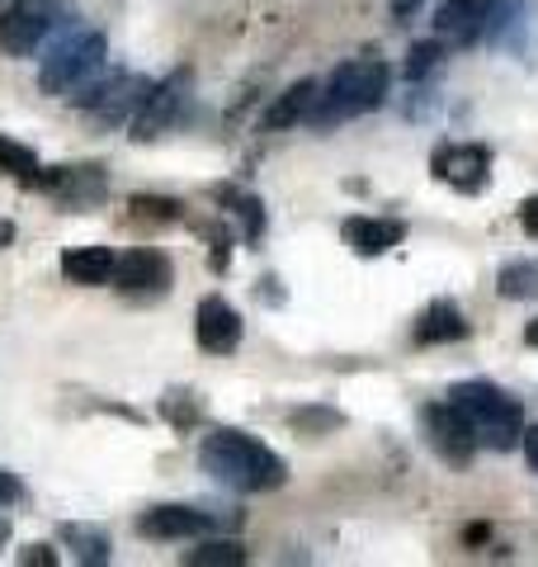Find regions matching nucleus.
Masks as SVG:
<instances>
[{
	"mask_svg": "<svg viewBox=\"0 0 538 567\" xmlns=\"http://www.w3.org/2000/svg\"><path fill=\"white\" fill-rule=\"evenodd\" d=\"M199 468L231 492H275L289 483V464H283L265 440L241 435V431H231V425H218V431L204 435Z\"/></svg>",
	"mask_w": 538,
	"mask_h": 567,
	"instance_id": "1",
	"label": "nucleus"
},
{
	"mask_svg": "<svg viewBox=\"0 0 538 567\" xmlns=\"http://www.w3.org/2000/svg\"><path fill=\"white\" fill-rule=\"evenodd\" d=\"M387 91H392V66L387 62H379V58L345 62V66H335L331 81L317 91L308 123L312 128H335V123H345V118L373 114L387 100Z\"/></svg>",
	"mask_w": 538,
	"mask_h": 567,
	"instance_id": "2",
	"label": "nucleus"
},
{
	"mask_svg": "<svg viewBox=\"0 0 538 567\" xmlns=\"http://www.w3.org/2000/svg\"><path fill=\"white\" fill-rule=\"evenodd\" d=\"M448 402L468 416L477 445H487V450H510V445H519V435H525V406L487 379L454 383L448 388Z\"/></svg>",
	"mask_w": 538,
	"mask_h": 567,
	"instance_id": "3",
	"label": "nucleus"
},
{
	"mask_svg": "<svg viewBox=\"0 0 538 567\" xmlns=\"http://www.w3.org/2000/svg\"><path fill=\"white\" fill-rule=\"evenodd\" d=\"M104 52H110V39H104L100 29L66 33V39L52 43V52L43 58L39 91L43 95H71L76 85H90V76L104 66Z\"/></svg>",
	"mask_w": 538,
	"mask_h": 567,
	"instance_id": "4",
	"label": "nucleus"
},
{
	"mask_svg": "<svg viewBox=\"0 0 538 567\" xmlns=\"http://www.w3.org/2000/svg\"><path fill=\"white\" fill-rule=\"evenodd\" d=\"M66 24H71V10L62 0H14V6L0 14V52L29 58V52H39L52 33Z\"/></svg>",
	"mask_w": 538,
	"mask_h": 567,
	"instance_id": "5",
	"label": "nucleus"
},
{
	"mask_svg": "<svg viewBox=\"0 0 538 567\" xmlns=\"http://www.w3.org/2000/svg\"><path fill=\"white\" fill-rule=\"evenodd\" d=\"M189 100H194V71L179 66V71H170V76L161 81V85H152L147 100L137 104V114L128 118V123H133V137H137V142H152V137H161V133L179 128V123H185V114H189Z\"/></svg>",
	"mask_w": 538,
	"mask_h": 567,
	"instance_id": "6",
	"label": "nucleus"
},
{
	"mask_svg": "<svg viewBox=\"0 0 538 567\" xmlns=\"http://www.w3.org/2000/svg\"><path fill=\"white\" fill-rule=\"evenodd\" d=\"M147 91H152L147 76L114 71V76H104L100 85H85V95H76V104L100 123V128H118V123H128L137 114V104L147 100Z\"/></svg>",
	"mask_w": 538,
	"mask_h": 567,
	"instance_id": "7",
	"label": "nucleus"
},
{
	"mask_svg": "<svg viewBox=\"0 0 538 567\" xmlns=\"http://www.w3.org/2000/svg\"><path fill=\"white\" fill-rule=\"evenodd\" d=\"M430 175L458 194H482L492 185V152L482 142H444L430 156Z\"/></svg>",
	"mask_w": 538,
	"mask_h": 567,
	"instance_id": "8",
	"label": "nucleus"
},
{
	"mask_svg": "<svg viewBox=\"0 0 538 567\" xmlns=\"http://www.w3.org/2000/svg\"><path fill=\"white\" fill-rule=\"evenodd\" d=\"M114 289L123 298H137V303H147V298H161L175 284V265L170 256L152 251V246H133L128 256L114 260Z\"/></svg>",
	"mask_w": 538,
	"mask_h": 567,
	"instance_id": "9",
	"label": "nucleus"
},
{
	"mask_svg": "<svg viewBox=\"0 0 538 567\" xmlns=\"http://www.w3.org/2000/svg\"><path fill=\"white\" fill-rule=\"evenodd\" d=\"M425 440H430V450H435L444 464H454V468H468L473 464V454H477V435H473V425L468 416L458 412L454 402H430L425 412Z\"/></svg>",
	"mask_w": 538,
	"mask_h": 567,
	"instance_id": "10",
	"label": "nucleus"
},
{
	"mask_svg": "<svg viewBox=\"0 0 538 567\" xmlns=\"http://www.w3.org/2000/svg\"><path fill=\"white\" fill-rule=\"evenodd\" d=\"M39 189L66 213H85V208L104 204V194H110V171L104 166H52V171H43Z\"/></svg>",
	"mask_w": 538,
	"mask_h": 567,
	"instance_id": "11",
	"label": "nucleus"
},
{
	"mask_svg": "<svg viewBox=\"0 0 538 567\" xmlns=\"http://www.w3.org/2000/svg\"><path fill=\"white\" fill-rule=\"evenodd\" d=\"M496 10H500L496 0H444L430 24H435V39L454 43V48H468L496 24Z\"/></svg>",
	"mask_w": 538,
	"mask_h": 567,
	"instance_id": "12",
	"label": "nucleus"
},
{
	"mask_svg": "<svg viewBox=\"0 0 538 567\" xmlns=\"http://www.w3.org/2000/svg\"><path fill=\"white\" fill-rule=\"evenodd\" d=\"M218 529V516H208L199 506H152L147 516L137 520V535L142 539H156V544H170V539H208Z\"/></svg>",
	"mask_w": 538,
	"mask_h": 567,
	"instance_id": "13",
	"label": "nucleus"
},
{
	"mask_svg": "<svg viewBox=\"0 0 538 567\" xmlns=\"http://www.w3.org/2000/svg\"><path fill=\"white\" fill-rule=\"evenodd\" d=\"M194 336H199V346L208 354H231L241 346V312L227 303V298L208 293L199 312H194Z\"/></svg>",
	"mask_w": 538,
	"mask_h": 567,
	"instance_id": "14",
	"label": "nucleus"
},
{
	"mask_svg": "<svg viewBox=\"0 0 538 567\" xmlns=\"http://www.w3.org/2000/svg\"><path fill=\"white\" fill-rule=\"evenodd\" d=\"M340 237H345V246L354 256H387L392 246L406 241V223L397 218H350L345 227H340Z\"/></svg>",
	"mask_w": 538,
	"mask_h": 567,
	"instance_id": "15",
	"label": "nucleus"
},
{
	"mask_svg": "<svg viewBox=\"0 0 538 567\" xmlns=\"http://www.w3.org/2000/svg\"><path fill=\"white\" fill-rule=\"evenodd\" d=\"M114 251L110 246H71L62 251V275L66 284H81V289H95V284H110L114 279Z\"/></svg>",
	"mask_w": 538,
	"mask_h": 567,
	"instance_id": "16",
	"label": "nucleus"
},
{
	"mask_svg": "<svg viewBox=\"0 0 538 567\" xmlns=\"http://www.w3.org/2000/svg\"><path fill=\"white\" fill-rule=\"evenodd\" d=\"M473 327H468V317H463L458 303H448V298H439V303H430L421 312V322H416V346H448V341H463Z\"/></svg>",
	"mask_w": 538,
	"mask_h": 567,
	"instance_id": "17",
	"label": "nucleus"
},
{
	"mask_svg": "<svg viewBox=\"0 0 538 567\" xmlns=\"http://www.w3.org/2000/svg\"><path fill=\"white\" fill-rule=\"evenodd\" d=\"M317 91H321V81H298V85H289L275 104L265 110V118H260V133H283V128H293V123H308V110H312V100H317Z\"/></svg>",
	"mask_w": 538,
	"mask_h": 567,
	"instance_id": "18",
	"label": "nucleus"
},
{
	"mask_svg": "<svg viewBox=\"0 0 538 567\" xmlns=\"http://www.w3.org/2000/svg\"><path fill=\"white\" fill-rule=\"evenodd\" d=\"M213 199H218L231 213V218L241 223L246 241H260L265 237V204H260V194H250L241 185H218V189H213Z\"/></svg>",
	"mask_w": 538,
	"mask_h": 567,
	"instance_id": "19",
	"label": "nucleus"
},
{
	"mask_svg": "<svg viewBox=\"0 0 538 567\" xmlns=\"http://www.w3.org/2000/svg\"><path fill=\"white\" fill-rule=\"evenodd\" d=\"M58 539H62V548H71V558L85 563V567H104L114 558L110 554V535L95 529V525H62Z\"/></svg>",
	"mask_w": 538,
	"mask_h": 567,
	"instance_id": "20",
	"label": "nucleus"
},
{
	"mask_svg": "<svg viewBox=\"0 0 538 567\" xmlns=\"http://www.w3.org/2000/svg\"><path fill=\"white\" fill-rule=\"evenodd\" d=\"M43 171H48V166L24 147V142L0 137V175H10V181L24 185V189H39V185H43Z\"/></svg>",
	"mask_w": 538,
	"mask_h": 567,
	"instance_id": "21",
	"label": "nucleus"
},
{
	"mask_svg": "<svg viewBox=\"0 0 538 567\" xmlns=\"http://www.w3.org/2000/svg\"><path fill=\"white\" fill-rule=\"evenodd\" d=\"M496 293L510 303H529L538 298V260H506L496 270Z\"/></svg>",
	"mask_w": 538,
	"mask_h": 567,
	"instance_id": "22",
	"label": "nucleus"
},
{
	"mask_svg": "<svg viewBox=\"0 0 538 567\" xmlns=\"http://www.w3.org/2000/svg\"><path fill=\"white\" fill-rule=\"evenodd\" d=\"M185 563L189 567H241V563H250V554L237 539H208L204 548H189Z\"/></svg>",
	"mask_w": 538,
	"mask_h": 567,
	"instance_id": "23",
	"label": "nucleus"
},
{
	"mask_svg": "<svg viewBox=\"0 0 538 567\" xmlns=\"http://www.w3.org/2000/svg\"><path fill=\"white\" fill-rule=\"evenodd\" d=\"M133 218L137 223H179V218H185V204H179V199H166V194H133Z\"/></svg>",
	"mask_w": 538,
	"mask_h": 567,
	"instance_id": "24",
	"label": "nucleus"
},
{
	"mask_svg": "<svg viewBox=\"0 0 538 567\" xmlns=\"http://www.w3.org/2000/svg\"><path fill=\"white\" fill-rule=\"evenodd\" d=\"M289 425L298 435H321V431H340L345 416H340L335 406H298V412L289 416Z\"/></svg>",
	"mask_w": 538,
	"mask_h": 567,
	"instance_id": "25",
	"label": "nucleus"
},
{
	"mask_svg": "<svg viewBox=\"0 0 538 567\" xmlns=\"http://www.w3.org/2000/svg\"><path fill=\"white\" fill-rule=\"evenodd\" d=\"M444 39H425V43H416V48H411L406 52V81H425L430 76V71H439V62H444Z\"/></svg>",
	"mask_w": 538,
	"mask_h": 567,
	"instance_id": "26",
	"label": "nucleus"
},
{
	"mask_svg": "<svg viewBox=\"0 0 538 567\" xmlns=\"http://www.w3.org/2000/svg\"><path fill=\"white\" fill-rule=\"evenodd\" d=\"M161 416L170 425H179V431H194V425H199V406H194L189 393H166L161 398Z\"/></svg>",
	"mask_w": 538,
	"mask_h": 567,
	"instance_id": "27",
	"label": "nucleus"
},
{
	"mask_svg": "<svg viewBox=\"0 0 538 567\" xmlns=\"http://www.w3.org/2000/svg\"><path fill=\"white\" fill-rule=\"evenodd\" d=\"M20 563H29V567H58V548L29 544V548H20Z\"/></svg>",
	"mask_w": 538,
	"mask_h": 567,
	"instance_id": "28",
	"label": "nucleus"
},
{
	"mask_svg": "<svg viewBox=\"0 0 538 567\" xmlns=\"http://www.w3.org/2000/svg\"><path fill=\"white\" fill-rule=\"evenodd\" d=\"M24 502V487H20V477L0 468V506H20Z\"/></svg>",
	"mask_w": 538,
	"mask_h": 567,
	"instance_id": "29",
	"label": "nucleus"
},
{
	"mask_svg": "<svg viewBox=\"0 0 538 567\" xmlns=\"http://www.w3.org/2000/svg\"><path fill=\"white\" fill-rule=\"evenodd\" d=\"M519 227H525L529 237H538V194H534V199L519 204Z\"/></svg>",
	"mask_w": 538,
	"mask_h": 567,
	"instance_id": "30",
	"label": "nucleus"
},
{
	"mask_svg": "<svg viewBox=\"0 0 538 567\" xmlns=\"http://www.w3.org/2000/svg\"><path fill=\"white\" fill-rule=\"evenodd\" d=\"M519 445H525V458H529V468L538 473V425H525V435H519Z\"/></svg>",
	"mask_w": 538,
	"mask_h": 567,
	"instance_id": "31",
	"label": "nucleus"
},
{
	"mask_svg": "<svg viewBox=\"0 0 538 567\" xmlns=\"http://www.w3.org/2000/svg\"><path fill=\"white\" fill-rule=\"evenodd\" d=\"M425 6V0H392V20H397V24H406L411 20V14H416Z\"/></svg>",
	"mask_w": 538,
	"mask_h": 567,
	"instance_id": "32",
	"label": "nucleus"
},
{
	"mask_svg": "<svg viewBox=\"0 0 538 567\" xmlns=\"http://www.w3.org/2000/svg\"><path fill=\"white\" fill-rule=\"evenodd\" d=\"M482 539H487V525H468V529H463V544H482Z\"/></svg>",
	"mask_w": 538,
	"mask_h": 567,
	"instance_id": "33",
	"label": "nucleus"
},
{
	"mask_svg": "<svg viewBox=\"0 0 538 567\" xmlns=\"http://www.w3.org/2000/svg\"><path fill=\"white\" fill-rule=\"evenodd\" d=\"M10 241H14V223H10V218H0V251H6Z\"/></svg>",
	"mask_w": 538,
	"mask_h": 567,
	"instance_id": "34",
	"label": "nucleus"
},
{
	"mask_svg": "<svg viewBox=\"0 0 538 567\" xmlns=\"http://www.w3.org/2000/svg\"><path fill=\"white\" fill-rule=\"evenodd\" d=\"M525 346H534V350H538V317H534V322L525 327Z\"/></svg>",
	"mask_w": 538,
	"mask_h": 567,
	"instance_id": "35",
	"label": "nucleus"
},
{
	"mask_svg": "<svg viewBox=\"0 0 538 567\" xmlns=\"http://www.w3.org/2000/svg\"><path fill=\"white\" fill-rule=\"evenodd\" d=\"M6 544H10V525H6V520H0V548H6Z\"/></svg>",
	"mask_w": 538,
	"mask_h": 567,
	"instance_id": "36",
	"label": "nucleus"
}]
</instances>
